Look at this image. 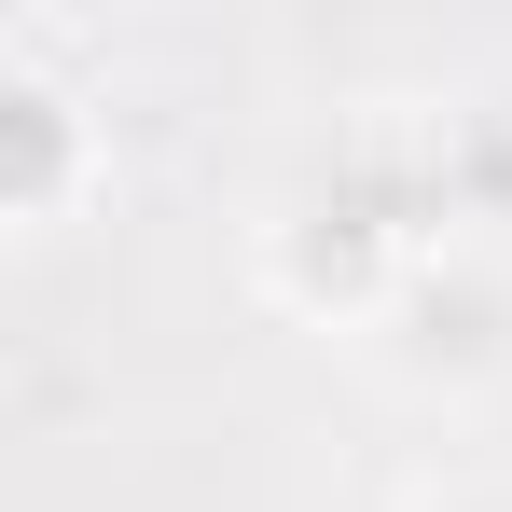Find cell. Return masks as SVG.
Masks as SVG:
<instances>
[{"label": "cell", "mask_w": 512, "mask_h": 512, "mask_svg": "<svg viewBox=\"0 0 512 512\" xmlns=\"http://www.w3.org/2000/svg\"><path fill=\"white\" fill-rule=\"evenodd\" d=\"M0 111H14V180H0V208H14V222H56L70 153H84V111L42 84V70H14V84H0Z\"/></svg>", "instance_id": "obj_1"}, {"label": "cell", "mask_w": 512, "mask_h": 512, "mask_svg": "<svg viewBox=\"0 0 512 512\" xmlns=\"http://www.w3.org/2000/svg\"><path fill=\"white\" fill-rule=\"evenodd\" d=\"M443 512H512V499H443Z\"/></svg>", "instance_id": "obj_2"}]
</instances>
